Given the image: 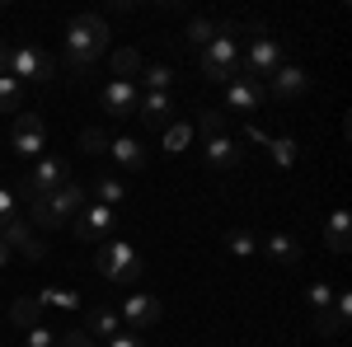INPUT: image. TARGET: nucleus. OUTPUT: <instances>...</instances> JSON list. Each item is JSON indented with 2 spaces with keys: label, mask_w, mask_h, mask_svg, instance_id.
Returning <instances> with one entry per match:
<instances>
[{
  "label": "nucleus",
  "mask_w": 352,
  "mask_h": 347,
  "mask_svg": "<svg viewBox=\"0 0 352 347\" xmlns=\"http://www.w3.org/2000/svg\"><path fill=\"white\" fill-rule=\"evenodd\" d=\"M348 320H352V295L348 291H333V305L315 315V328H320L324 338H338V333L348 328Z\"/></svg>",
  "instance_id": "nucleus-11"
},
{
  "label": "nucleus",
  "mask_w": 352,
  "mask_h": 347,
  "mask_svg": "<svg viewBox=\"0 0 352 347\" xmlns=\"http://www.w3.org/2000/svg\"><path fill=\"white\" fill-rule=\"evenodd\" d=\"M19 104H24L19 80H14V76H0V113H19Z\"/></svg>",
  "instance_id": "nucleus-29"
},
{
  "label": "nucleus",
  "mask_w": 352,
  "mask_h": 347,
  "mask_svg": "<svg viewBox=\"0 0 352 347\" xmlns=\"http://www.w3.org/2000/svg\"><path fill=\"white\" fill-rule=\"evenodd\" d=\"M109 347H141V338H136V333H113Z\"/></svg>",
  "instance_id": "nucleus-38"
},
{
  "label": "nucleus",
  "mask_w": 352,
  "mask_h": 347,
  "mask_svg": "<svg viewBox=\"0 0 352 347\" xmlns=\"http://www.w3.org/2000/svg\"><path fill=\"white\" fill-rule=\"evenodd\" d=\"M268 150H272V164H282V169L296 164V141L292 136H268Z\"/></svg>",
  "instance_id": "nucleus-28"
},
{
  "label": "nucleus",
  "mask_w": 352,
  "mask_h": 347,
  "mask_svg": "<svg viewBox=\"0 0 352 347\" xmlns=\"http://www.w3.org/2000/svg\"><path fill=\"white\" fill-rule=\"evenodd\" d=\"M136 108H141V117H146L151 127H169V117H174V94H141Z\"/></svg>",
  "instance_id": "nucleus-18"
},
{
  "label": "nucleus",
  "mask_w": 352,
  "mask_h": 347,
  "mask_svg": "<svg viewBox=\"0 0 352 347\" xmlns=\"http://www.w3.org/2000/svg\"><path fill=\"white\" fill-rule=\"evenodd\" d=\"M268 89L277 94V99H300V94L310 89V76H305L300 66H287V61H282V66L268 76Z\"/></svg>",
  "instance_id": "nucleus-13"
},
{
  "label": "nucleus",
  "mask_w": 352,
  "mask_h": 347,
  "mask_svg": "<svg viewBox=\"0 0 352 347\" xmlns=\"http://www.w3.org/2000/svg\"><path fill=\"white\" fill-rule=\"evenodd\" d=\"M5 263H10V249H5V244H0V267H5Z\"/></svg>",
  "instance_id": "nucleus-41"
},
{
  "label": "nucleus",
  "mask_w": 352,
  "mask_h": 347,
  "mask_svg": "<svg viewBox=\"0 0 352 347\" xmlns=\"http://www.w3.org/2000/svg\"><path fill=\"white\" fill-rule=\"evenodd\" d=\"M226 104L235 108V113H258L263 108V85H254V80H230L226 85Z\"/></svg>",
  "instance_id": "nucleus-16"
},
{
  "label": "nucleus",
  "mask_w": 352,
  "mask_h": 347,
  "mask_svg": "<svg viewBox=\"0 0 352 347\" xmlns=\"http://www.w3.org/2000/svg\"><path fill=\"white\" fill-rule=\"evenodd\" d=\"M141 80H146V94H169L174 71H169V66H146V71H141Z\"/></svg>",
  "instance_id": "nucleus-26"
},
{
  "label": "nucleus",
  "mask_w": 352,
  "mask_h": 347,
  "mask_svg": "<svg viewBox=\"0 0 352 347\" xmlns=\"http://www.w3.org/2000/svg\"><path fill=\"white\" fill-rule=\"evenodd\" d=\"M109 155L122 164V169H141V164H146V146H141L136 136H118V141H109Z\"/></svg>",
  "instance_id": "nucleus-19"
},
{
  "label": "nucleus",
  "mask_w": 352,
  "mask_h": 347,
  "mask_svg": "<svg viewBox=\"0 0 352 347\" xmlns=\"http://www.w3.org/2000/svg\"><path fill=\"white\" fill-rule=\"evenodd\" d=\"M109 141H113V136L99 132V127H85V132H80V146H85V150H94V155H109Z\"/></svg>",
  "instance_id": "nucleus-32"
},
{
  "label": "nucleus",
  "mask_w": 352,
  "mask_h": 347,
  "mask_svg": "<svg viewBox=\"0 0 352 347\" xmlns=\"http://www.w3.org/2000/svg\"><path fill=\"white\" fill-rule=\"evenodd\" d=\"M263 249H268L272 263H282V267L300 263V244H296V240H287V235H268V240H263Z\"/></svg>",
  "instance_id": "nucleus-21"
},
{
  "label": "nucleus",
  "mask_w": 352,
  "mask_h": 347,
  "mask_svg": "<svg viewBox=\"0 0 352 347\" xmlns=\"http://www.w3.org/2000/svg\"><path fill=\"white\" fill-rule=\"evenodd\" d=\"M56 347H94V343H89V333L71 328V333H61V338H56Z\"/></svg>",
  "instance_id": "nucleus-37"
},
{
  "label": "nucleus",
  "mask_w": 352,
  "mask_h": 347,
  "mask_svg": "<svg viewBox=\"0 0 352 347\" xmlns=\"http://www.w3.org/2000/svg\"><path fill=\"white\" fill-rule=\"evenodd\" d=\"M94 202H99V207H113V212H118V207L127 202V188L118 183V179H99V183H94Z\"/></svg>",
  "instance_id": "nucleus-23"
},
{
  "label": "nucleus",
  "mask_w": 352,
  "mask_h": 347,
  "mask_svg": "<svg viewBox=\"0 0 352 347\" xmlns=\"http://www.w3.org/2000/svg\"><path fill=\"white\" fill-rule=\"evenodd\" d=\"M10 320H14V328H33V324L43 320V305H38V295H19V300L10 305Z\"/></svg>",
  "instance_id": "nucleus-22"
},
{
  "label": "nucleus",
  "mask_w": 352,
  "mask_h": 347,
  "mask_svg": "<svg viewBox=\"0 0 352 347\" xmlns=\"http://www.w3.org/2000/svg\"><path fill=\"white\" fill-rule=\"evenodd\" d=\"M310 305H315V315L329 310V305H333V287H329V282H315V287H310Z\"/></svg>",
  "instance_id": "nucleus-35"
},
{
  "label": "nucleus",
  "mask_w": 352,
  "mask_h": 347,
  "mask_svg": "<svg viewBox=\"0 0 352 347\" xmlns=\"http://www.w3.org/2000/svg\"><path fill=\"white\" fill-rule=\"evenodd\" d=\"M109 47V24L99 14H76L66 24V38H61V52H66V71L71 76H85Z\"/></svg>",
  "instance_id": "nucleus-1"
},
{
  "label": "nucleus",
  "mask_w": 352,
  "mask_h": 347,
  "mask_svg": "<svg viewBox=\"0 0 352 347\" xmlns=\"http://www.w3.org/2000/svg\"><path fill=\"white\" fill-rule=\"evenodd\" d=\"M197 127H202V136H217V132H226V113H212V108H207V113L197 117Z\"/></svg>",
  "instance_id": "nucleus-36"
},
{
  "label": "nucleus",
  "mask_w": 352,
  "mask_h": 347,
  "mask_svg": "<svg viewBox=\"0 0 352 347\" xmlns=\"http://www.w3.org/2000/svg\"><path fill=\"white\" fill-rule=\"evenodd\" d=\"M113 225H118V212H113V207H99V202H89V207H80V212H76V225H71V230H76V240H85V244H104L113 235Z\"/></svg>",
  "instance_id": "nucleus-9"
},
{
  "label": "nucleus",
  "mask_w": 352,
  "mask_h": 347,
  "mask_svg": "<svg viewBox=\"0 0 352 347\" xmlns=\"http://www.w3.org/2000/svg\"><path fill=\"white\" fill-rule=\"evenodd\" d=\"M56 56L52 52H43V47H33V43H24V47H10V76L14 80H38V85H47L56 80Z\"/></svg>",
  "instance_id": "nucleus-5"
},
{
  "label": "nucleus",
  "mask_w": 352,
  "mask_h": 347,
  "mask_svg": "<svg viewBox=\"0 0 352 347\" xmlns=\"http://www.w3.org/2000/svg\"><path fill=\"white\" fill-rule=\"evenodd\" d=\"M226 249H230L235 258H249V254L258 249V240H254V230H230V235H226Z\"/></svg>",
  "instance_id": "nucleus-31"
},
{
  "label": "nucleus",
  "mask_w": 352,
  "mask_h": 347,
  "mask_svg": "<svg viewBox=\"0 0 352 347\" xmlns=\"http://www.w3.org/2000/svg\"><path fill=\"white\" fill-rule=\"evenodd\" d=\"M0 244H5V249H14V254H24V258H43V254H47V244L38 240V235L28 230L19 216L0 225Z\"/></svg>",
  "instance_id": "nucleus-10"
},
{
  "label": "nucleus",
  "mask_w": 352,
  "mask_h": 347,
  "mask_svg": "<svg viewBox=\"0 0 352 347\" xmlns=\"http://www.w3.org/2000/svg\"><path fill=\"white\" fill-rule=\"evenodd\" d=\"M38 305H52V310H80V295L66 291V287H47L38 295Z\"/></svg>",
  "instance_id": "nucleus-27"
},
{
  "label": "nucleus",
  "mask_w": 352,
  "mask_h": 347,
  "mask_svg": "<svg viewBox=\"0 0 352 347\" xmlns=\"http://www.w3.org/2000/svg\"><path fill=\"white\" fill-rule=\"evenodd\" d=\"M10 141H14V150H19L24 160H38V155L47 150V122H43L38 113H14Z\"/></svg>",
  "instance_id": "nucleus-8"
},
{
  "label": "nucleus",
  "mask_w": 352,
  "mask_h": 347,
  "mask_svg": "<svg viewBox=\"0 0 352 347\" xmlns=\"http://www.w3.org/2000/svg\"><path fill=\"white\" fill-rule=\"evenodd\" d=\"M99 99H104V113L109 117H132L136 113V85L132 80H109Z\"/></svg>",
  "instance_id": "nucleus-12"
},
{
  "label": "nucleus",
  "mask_w": 352,
  "mask_h": 347,
  "mask_svg": "<svg viewBox=\"0 0 352 347\" xmlns=\"http://www.w3.org/2000/svg\"><path fill=\"white\" fill-rule=\"evenodd\" d=\"M324 244L333 254H348L352 249V216L348 207H338V212H329V225H324Z\"/></svg>",
  "instance_id": "nucleus-17"
},
{
  "label": "nucleus",
  "mask_w": 352,
  "mask_h": 347,
  "mask_svg": "<svg viewBox=\"0 0 352 347\" xmlns=\"http://www.w3.org/2000/svg\"><path fill=\"white\" fill-rule=\"evenodd\" d=\"M80 207H85V188L80 183H61L56 192L38 197V202H28V221L43 225V230H56L66 216H76Z\"/></svg>",
  "instance_id": "nucleus-3"
},
{
  "label": "nucleus",
  "mask_w": 352,
  "mask_h": 347,
  "mask_svg": "<svg viewBox=\"0 0 352 347\" xmlns=\"http://www.w3.org/2000/svg\"><path fill=\"white\" fill-rule=\"evenodd\" d=\"M136 71H141V52H136V47H118V52H113V80H127Z\"/></svg>",
  "instance_id": "nucleus-24"
},
{
  "label": "nucleus",
  "mask_w": 352,
  "mask_h": 347,
  "mask_svg": "<svg viewBox=\"0 0 352 347\" xmlns=\"http://www.w3.org/2000/svg\"><path fill=\"white\" fill-rule=\"evenodd\" d=\"M244 141H254V146H268V132H258V127H244Z\"/></svg>",
  "instance_id": "nucleus-39"
},
{
  "label": "nucleus",
  "mask_w": 352,
  "mask_h": 347,
  "mask_svg": "<svg viewBox=\"0 0 352 347\" xmlns=\"http://www.w3.org/2000/svg\"><path fill=\"white\" fill-rule=\"evenodd\" d=\"M217 33H221V19H192V24H188V33H184V38H188L192 47L202 52V47H207V43H212Z\"/></svg>",
  "instance_id": "nucleus-25"
},
{
  "label": "nucleus",
  "mask_w": 352,
  "mask_h": 347,
  "mask_svg": "<svg viewBox=\"0 0 352 347\" xmlns=\"http://www.w3.org/2000/svg\"><path fill=\"white\" fill-rule=\"evenodd\" d=\"M244 66V80H268L272 71L282 66V47H277V38H268V33H258V38H249V56L240 61Z\"/></svg>",
  "instance_id": "nucleus-7"
},
{
  "label": "nucleus",
  "mask_w": 352,
  "mask_h": 347,
  "mask_svg": "<svg viewBox=\"0 0 352 347\" xmlns=\"http://www.w3.org/2000/svg\"><path fill=\"white\" fill-rule=\"evenodd\" d=\"M94 267H99L109 282H122V287H127V282H136V277H141V267H146V263H141V254H136L127 240H104V244H99Z\"/></svg>",
  "instance_id": "nucleus-4"
},
{
  "label": "nucleus",
  "mask_w": 352,
  "mask_h": 347,
  "mask_svg": "<svg viewBox=\"0 0 352 347\" xmlns=\"http://www.w3.org/2000/svg\"><path fill=\"white\" fill-rule=\"evenodd\" d=\"M61 183H71V164L61 160V155H38V164H33V174H28V183H24V197L38 202V197L56 192Z\"/></svg>",
  "instance_id": "nucleus-6"
},
{
  "label": "nucleus",
  "mask_w": 352,
  "mask_h": 347,
  "mask_svg": "<svg viewBox=\"0 0 352 347\" xmlns=\"http://www.w3.org/2000/svg\"><path fill=\"white\" fill-rule=\"evenodd\" d=\"M0 76H10V43H0Z\"/></svg>",
  "instance_id": "nucleus-40"
},
{
  "label": "nucleus",
  "mask_w": 352,
  "mask_h": 347,
  "mask_svg": "<svg viewBox=\"0 0 352 347\" xmlns=\"http://www.w3.org/2000/svg\"><path fill=\"white\" fill-rule=\"evenodd\" d=\"M14 216H19V197H14V188H10V183H0V225L14 221Z\"/></svg>",
  "instance_id": "nucleus-34"
},
{
  "label": "nucleus",
  "mask_w": 352,
  "mask_h": 347,
  "mask_svg": "<svg viewBox=\"0 0 352 347\" xmlns=\"http://www.w3.org/2000/svg\"><path fill=\"white\" fill-rule=\"evenodd\" d=\"M56 338H61V333H52V328H43V324H33V328H24V347H56Z\"/></svg>",
  "instance_id": "nucleus-33"
},
{
  "label": "nucleus",
  "mask_w": 352,
  "mask_h": 347,
  "mask_svg": "<svg viewBox=\"0 0 352 347\" xmlns=\"http://www.w3.org/2000/svg\"><path fill=\"white\" fill-rule=\"evenodd\" d=\"M188 141H192V127H188V122H169V127H164V150H169V155H179Z\"/></svg>",
  "instance_id": "nucleus-30"
},
{
  "label": "nucleus",
  "mask_w": 352,
  "mask_h": 347,
  "mask_svg": "<svg viewBox=\"0 0 352 347\" xmlns=\"http://www.w3.org/2000/svg\"><path fill=\"white\" fill-rule=\"evenodd\" d=\"M240 24H230V19H221V33L202 47V76L207 80H217V85H230V80H240L244 76V52H240Z\"/></svg>",
  "instance_id": "nucleus-2"
},
{
  "label": "nucleus",
  "mask_w": 352,
  "mask_h": 347,
  "mask_svg": "<svg viewBox=\"0 0 352 347\" xmlns=\"http://www.w3.org/2000/svg\"><path fill=\"white\" fill-rule=\"evenodd\" d=\"M240 160H244V150H240L235 136H226V132L207 136V164H212V169H235Z\"/></svg>",
  "instance_id": "nucleus-15"
},
{
  "label": "nucleus",
  "mask_w": 352,
  "mask_h": 347,
  "mask_svg": "<svg viewBox=\"0 0 352 347\" xmlns=\"http://www.w3.org/2000/svg\"><path fill=\"white\" fill-rule=\"evenodd\" d=\"M85 324H89V333H99V338L122 333V328H118V310H109V305H89V310H85Z\"/></svg>",
  "instance_id": "nucleus-20"
},
{
  "label": "nucleus",
  "mask_w": 352,
  "mask_h": 347,
  "mask_svg": "<svg viewBox=\"0 0 352 347\" xmlns=\"http://www.w3.org/2000/svg\"><path fill=\"white\" fill-rule=\"evenodd\" d=\"M122 315L136 324V328H151V324H160V300L155 295H146V291H132L127 300H122Z\"/></svg>",
  "instance_id": "nucleus-14"
}]
</instances>
